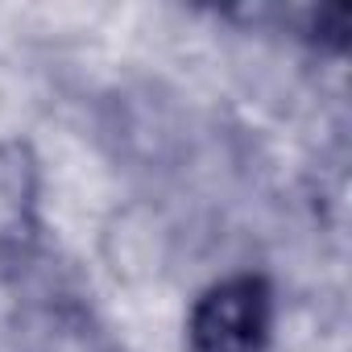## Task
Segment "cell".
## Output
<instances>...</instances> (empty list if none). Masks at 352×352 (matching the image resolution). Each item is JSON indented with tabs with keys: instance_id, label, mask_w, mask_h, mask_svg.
Listing matches in <instances>:
<instances>
[{
	"instance_id": "1",
	"label": "cell",
	"mask_w": 352,
	"mask_h": 352,
	"mask_svg": "<svg viewBox=\"0 0 352 352\" xmlns=\"http://www.w3.org/2000/svg\"><path fill=\"white\" fill-rule=\"evenodd\" d=\"M274 327V294L257 274L208 286L187 319V352H265Z\"/></svg>"
},
{
	"instance_id": "2",
	"label": "cell",
	"mask_w": 352,
	"mask_h": 352,
	"mask_svg": "<svg viewBox=\"0 0 352 352\" xmlns=\"http://www.w3.org/2000/svg\"><path fill=\"white\" fill-rule=\"evenodd\" d=\"M38 228V162L21 141H0V249H21Z\"/></svg>"
}]
</instances>
